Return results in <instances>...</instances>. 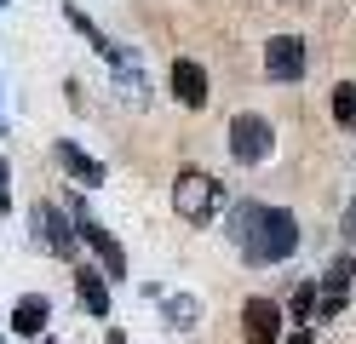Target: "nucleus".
Masks as SVG:
<instances>
[{"mask_svg": "<svg viewBox=\"0 0 356 344\" xmlns=\"http://www.w3.org/2000/svg\"><path fill=\"white\" fill-rule=\"evenodd\" d=\"M316 287H322V298H350V293H356V252H350V247L333 252V264L316 275Z\"/></svg>", "mask_w": 356, "mask_h": 344, "instance_id": "nucleus-11", "label": "nucleus"}, {"mask_svg": "<svg viewBox=\"0 0 356 344\" xmlns=\"http://www.w3.org/2000/svg\"><path fill=\"white\" fill-rule=\"evenodd\" d=\"M350 298H316V321H339Z\"/></svg>", "mask_w": 356, "mask_h": 344, "instance_id": "nucleus-17", "label": "nucleus"}, {"mask_svg": "<svg viewBox=\"0 0 356 344\" xmlns=\"http://www.w3.org/2000/svg\"><path fill=\"white\" fill-rule=\"evenodd\" d=\"M0 6H6V0H0Z\"/></svg>", "mask_w": 356, "mask_h": 344, "instance_id": "nucleus-22", "label": "nucleus"}, {"mask_svg": "<svg viewBox=\"0 0 356 344\" xmlns=\"http://www.w3.org/2000/svg\"><path fill=\"white\" fill-rule=\"evenodd\" d=\"M282 333H287V310L276 304V298L253 293L248 304H241V338L248 344H282Z\"/></svg>", "mask_w": 356, "mask_h": 344, "instance_id": "nucleus-5", "label": "nucleus"}, {"mask_svg": "<svg viewBox=\"0 0 356 344\" xmlns=\"http://www.w3.org/2000/svg\"><path fill=\"white\" fill-rule=\"evenodd\" d=\"M253 224H259V201H236L230 206V241L241 247V241L253 236Z\"/></svg>", "mask_w": 356, "mask_h": 344, "instance_id": "nucleus-16", "label": "nucleus"}, {"mask_svg": "<svg viewBox=\"0 0 356 344\" xmlns=\"http://www.w3.org/2000/svg\"><path fill=\"white\" fill-rule=\"evenodd\" d=\"M75 293H81V304H86V316H109V275L98 270V264H75Z\"/></svg>", "mask_w": 356, "mask_h": 344, "instance_id": "nucleus-10", "label": "nucleus"}, {"mask_svg": "<svg viewBox=\"0 0 356 344\" xmlns=\"http://www.w3.org/2000/svg\"><path fill=\"white\" fill-rule=\"evenodd\" d=\"M104 344H127V333H121V327H109V338H104Z\"/></svg>", "mask_w": 356, "mask_h": 344, "instance_id": "nucleus-21", "label": "nucleus"}, {"mask_svg": "<svg viewBox=\"0 0 356 344\" xmlns=\"http://www.w3.org/2000/svg\"><path fill=\"white\" fill-rule=\"evenodd\" d=\"M293 252H299V218L287 213V206H259V224H253V236L241 241V259L253 270H264V264L293 259Z\"/></svg>", "mask_w": 356, "mask_h": 344, "instance_id": "nucleus-1", "label": "nucleus"}, {"mask_svg": "<svg viewBox=\"0 0 356 344\" xmlns=\"http://www.w3.org/2000/svg\"><path fill=\"white\" fill-rule=\"evenodd\" d=\"M75 236L98 252V264H104V275H109V281H121V275H127V252H121V241L109 236V229H104L98 218H86L81 206H75Z\"/></svg>", "mask_w": 356, "mask_h": 344, "instance_id": "nucleus-7", "label": "nucleus"}, {"mask_svg": "<svg viewBox=\"0 0 356 344\" xmlns=\"http://www.w3.org/2000/svg\"><path fill=\"white\" fill-rule=\"evenodd\" d=\"M167 81H172V98L184 104V109H207V98H213V81H207V69L195 63V58H172Z\"/></svg>", "mask_w": 356, "mask_h": 344, "instance_id": "nucleus-8", "label": "nucleus"}, {"mask_svg": "<svg viewBox=\"0 0 356 344\" xmlns=\"http://www.w3.org/2000/svg\"><path fill=\"white\" fill-rule=\"evenodd\" d=\"M282 344H316V333H310V327H287Z\"/></svg>", "mask_w": 356, "mask_h": 344, "instance_id": "nucleus-19", "label": "nucleus"}, {"mask_svg": "<svg viewBox=\"0 0 356 344\" xmlns=\"http://www.w3.org/2000/svg\"><path fill=\"white\" fill-rule=\"evenodd\" d=\"M225 201H230V190L213 172H202V167H184L172 178V213L184 224H213L218 213H225Z\"/></svg>", "mask_w": 356, "mask_h": 344, "instance_id": "nucleus-2", "label": "nucleus"}, {"mask_svg": "<svg viewBox=\"0 0 356 344\" xmlns=\"http://www.w3.org/2000/svg\"><path fill=\"white\" fill-rule=\"evenodd\" d=\"M0 213H6V161H0Z\"/></svg>", "mask_w": 356, "mask_h": 344, "instance_id": "nucleus-20", "label": "nucleus"}, {"mask_svg": "<svg viewBox=\"0 0 356 344\" xmlns=\"http://www.w3.org/2000/svg\"><path fill=\"white\" fill-rule=\"evenodd\" d=\"M230 155L241 167H264V161L276 155V126L264 121V115H253V109L230 115Z\"/></svg>", "mask_w": 356, "mask_h": 344, "instance_id": "nucleus-3", "label": "nucleus"}, {"mask_svg": "<svg viewBox=\"0 0 356 344\" xmlns=\"http://www.w3.org/2000/svg\"><path fill=\"white\" fill-rule=\"evenodd\" d=\"M327 115H333V126H339V132H356V81H333Z\"/></svg>", "mask_w": 356, "mask_h": 344, "instance_id": "nucleus-14", "label": "nucleus"}, {"mask_svg": "<svg viewBox=\"0 0 356 344\" xmlns=\"http://www.w3.org/2000/svg\"><path fill=\"white\" fill-rule=\"evenodd\" d=\"M339 236H345V247H356V195L345 201V218H339Z\"/></svg>", "mask_w": 356, "mask_h": 344, "instance_id": "nucleus-18", "label": "nucleus"}, {"mask_svg": "<svg viewBox=\"0 0 356 344\" xmlns=\"http://www.w3.org/2000/svg\"><path fill=\"white\" fill-rule=\"evenodd\" d=\"M305 69H310V46H305V35H270V40H264V75H270L276 86L305 81Z\"/></svg>", "mask_w": 356, "mask_h": 344, "instance_id": "nucleus-4", "label": "nucleus"}, {"mask_svg": "<svg viewBox=\"0 0 356 344\" xmlns=\"http://www.w3.org/2000/svg\"><path fill=\"white\" fill-rule=\"evenodd\" d=\"M40 344H47V338H40Z\"/></svg>", "mask_w": 356, "mask_h": 344, "instance_id": "nucleus-23", "label": "nucleus"}, {"mask_svg": "<svg viewBox=\"0 0 356 344\" xmlns=\"http://www.w3.org/2000/svg\"><path fill=\"white\" fill-rule=\"evenodd\" d=\"M52 155L63 161V172H70L81 190H98V183H104V161H92V155L75 144V138H58V144H52Z\"/></svg>", "mask_w": 356, "mask_h": 344, "instance_id": "nucleus-9", "label": "nucleus"}, {"mask_svg": "<svg viewBox=\"0 0 356 344\" xmlns=\"http://www.w3.org/2000/svg\"><path fill=\"white\" fill-rule=\"evenodd\" d=\"M29 224H35V241L52 252V259H75V229H70V218L58 213L52 201H35V213H29Z\"/></svg>", "mask_w": 356, "mask_h": 344, "instance_id": "nucleus-6", "label": "nucleus"}, {"mask_svg": "<svg viewBox=\"0 0 356 344\" xmlns=\"http://www.w3.org/2000/svg\"><path fill=\"white\" fill-rule=\"evenodd\" d=\"M161 310H167V327H195L202 321V304L184 293H161Z\"/></svg>", "mask_w": 356, "mask_h": 344, "instance_id": "nucleus-15", "label": "nucleus"}, {"mask_svg": "<svg viewBox=\"0 0 356 344\" xmlns=\"http://www.w3.org/2000/svg\"><path fill=\"white\" fill-rule=\"evenodd\" d=\"M316 298H322V287H316V275H310V281H299L293 287V298H287V321H293V327H316Z\"/></svg>", "mask_w": 356, "mask_h": 344, "instance_id": "nucleus-13", "label": "nucleus"}, {"mask_svg": "<svg viewBox=\"0 0 356 344\" xmlns=\"http://www.w3.org/2000/svg\"><path fill=\"white\" fill-rule=\"evenodd\" d=\"M47 321H52V298H40V293H24V298H17V310H12V333L40 338V333H47Z\"/></svg>", "mask_w": 356, "mask_h": 344, "instance_id": "nucleus-12", "label": "nucleus"}]
</instances>
